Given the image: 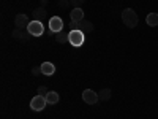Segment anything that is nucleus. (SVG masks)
I'll return each instance as SVG.
<instances>
[{
  "mask_svg": "<svg viewBox=\"0 0 158 119\" xmlns=\"http://www.w3.org/2000/svg\"><path fill=\"white\" fill-rule=\"evenodd\" d=\"M46 15H48V13H46V10H44L43 7L33 10V19H35V21H41V22H43V21L46 19Z\"/></svg>",
  "mask_w": 158,
  "mask_h": 119,
  "instance_id": "f8f14e48",
  "label": "nucleus"
},
{
  "mask_svg": "<svg viewBox=\"0 0 158 119\" xmlns=\"http://www.w3.org/2000/svg\"><path fill=\"white\" fill-rule=\"evenodd\" d=\"M46 100H48V105H56V103H59L60 95L57 94L56 90H49L48 95H46Z\"/></svg>",
  "mask_w": 158,
  "mask_h": 119,
  "instance_id": "ddd939ff",
  "label": "nucleus"
},
{
  "mask_svg": "<svg viewBox=\"0 0 158 119\" xmlns=\"http://www.w3.org/2000/svg\"><path fill=\"white\" fill-rule=\"evenodd\" d=\"M48 92H49V90H48L46 86H40V87H38V94H40V95H44V97H46Z\"/></svg>",
  "mask_w": 158,
  "mask_h": 119,
  "instance_id": "6ab92c4d",
  "label": "nucleus"
},
{
  "mask_svg": "<svg viewBox=\"0 0 158 119\" xmlns=\"http://www.w3.org/2000/svg\"><path fill=\"white\" fill-rule=\"evenodd\" d=\"M146 22L150 27H156L158 25V13H149L146 16Z\"/></svg>",
  "mask_w": 158,
  "mask_h": 119,
  "instance_id": "4468645a",
  "label": "nucleus"
},
{
  "mask_svg": "<svg viewBox=\"0 0 158 119\" xmlns=\"http://www.w3.org/2000/svg\"><path fill=\"white\" fill-rule=\"evenodd\" d=\"M32 73H33L35 76H38V75H43V72H41V65H40V67H33V68H32Z\"/></svg>",
  "mask_w": 158,
  "mask_h": 119,
  "instance_id": "aec40b11",
  "label": "nucleus"
},
{
  "mask_svg": "<svg viewBox=\"0 0 158 119\" xmlns=\"http://www.w3.org/2000/svg\"><path fill=\"white\" fill-rule=\"evenodd\" d=\"M32 35L27 32V30H22V29H15L13 30V38L16 40H22V42H27Z\"/></svg>",
  "mask_w": 158,
  "mask_h": 119,
  "instance_id": "9b49d317",
  "label": "nucleus"
},
{
  "mask_svg": "<svg viewBox=\"0 0 158 119\" xmlns=\"http://www.w3.org/2000/svg\"><path fill=\"white\" fill-rule=\"evenodd\" d=\"M111 95H112V90L108 89V87H104V89H101V90L98 92V97H100V100H103V102H108V100L111 99Z\"/></svg>",
  "mask_w": 158,
  "mask_h": 119,
  "instance_id": "2eb2a0df",
  "label": "nucleus"
},
{
  "mask_svg": "<svg viewBox=\"0 0 158 119\" xmlns=\"http://www.w3.org/2000/svg\"><path fill=\"white\" fill-rule=\"evenodd\" d=\"M70 19H71V22H76V24L84 21V10L82 8H73L70 11Z\"/></svg>",
  "mask_w": 158,
  "mask_h": 119,
  "instance_id": "1a4fd4ad",
  "label": "nucleus"
},
{
  "mask_svg": "<svg viewBox=\"0 0 158 119\" xmlns=\"http://www.w3.org/2000/svg\"><path fill=\"white\" fill-rule=\"evenodd\" d=\"M27 32L32 35V37H41L44 33V25L41 21H30L29 27H27Z\"/></svg>",
  "mask_w": 158,
  "mask_h": 119,
  "instance_id": "20e7f679",
  "label": "nucleus"
},
{
  "mask_svg": "<svg viewBox=\"0 0 158 119\" xmlns=\"http://www.w3.org/2000/svg\"><path fill=\"white\" fill-rule=\"evenodd\" d=\"M56 42L60 43V45H65V43H68V32H59L56 33Z\"/></svg>",
  "mask_w": 158,
  "mask_h": 119,
  "instance_id": "dca6fc26",
  "label": "nucleus"
},
{
  "mask_svg": "<svg viewBox=\"0 0 158 119\" xmlns=\"http://www.w3.org/2000/svg\"><path fill=\"white\" fill-rule=\"evenodd\" d=\"M29 24H30V19H29L27 15H24V13H21V15H18V16L15 18V25H16V29L27 30Z\"/></svg>",
  "mask_w": 158,
  "mask_h": 119,
  "instance_id": "6e6552de",
  "label": "nucleus"
},
{
  "mask_svg": "<svg viewBox=\"0 0 158 119\" xmlns=\"http://www.w3.org/2000/svg\"><path fill=\"white\" fill-rule=\"evenodd\" d=\"M59 5H60V8H63V10H68V8L71 7V2H70V0H59Z\"/></svg>",
  "mask_w": 158,
  "mask_h": 119,
  "instance_id": "a211bd4d",
  "label": "nucleus"
},
{
  "mask_svg": "<svg viewBox=\"0 0 158 119\" xmlns=\"http://www.w3.org/2000/svg\"><path fill=\"white\" fill-rule=\"evenodd\" d=\"M63 19L62 18H59V16H52L51 19H49V32L51 33H59V32H62L63 30Z\"/></svg>",
  "mask_w": 158,
  "mask_h": 119,
  "instance_id": "423d86ee",
  "label": "nucleus"
},
{
  "mask_svg": "<svg viewBox=\"0 0 158 119\" xmlns=\"http://www.w3.org/2000/svg\"><path fill=\"white\" fill-rule=\"evenodd\" d=\"M70 29L71 30H74V29H77V30H81V32H84V33H90V32H94V24H92L90 21H81V22H70Z\"/></svg>",
  "mask_w": 158,
  "mask_h": 119,
  "instance_id": "39448f33",
  "label": "nucleus"
},
{
  "mask_svg": "<svg viewBox=\"0 0 158 119\" xmlns=\"http://www.w3.org/2000/svg\"><path fill=\"white\" fill-rule=\"evenodd\" d=\"M48 3H49V0H41V7H43V8H44Z\"/></svg>",
  "mask_w": 158,
  "mask_h": 119,
  "instance_id": "412c9836",
  "label": "nucleus"
},
{
  "mask_svg": "<svg viewBox=\"0 0 158 119\" xmlns=\"http://www.w3.org/2000/svg\"><path fill=\"white\" fill-rule=\"evenodd\" d=\"M68 43L71 46H74V48H81L85 43V33L81 32V30H77V29L70 30L68 32Z\"/></svg>",
  "mask_w": 158,
  "mask_h": 119,
  "instance_id": "f03ea898",
  "label": "nucleus"
},
{
  "mask_svg": "<svg viewBox=\"0 0 158 119\" xmlns=\"http://www.w3.org/2000/svg\"><path fill=\"white\" fill-rule=\"evenodd\" d=\"M122 21L128 29H135L138 25V22H139V18H138L136 11L133 8H125L122 11Z\"/></svg>",
  "mask_w": 158,
  "mask_h": 119,
  "instance_id": "f257e3e1",
  "label": "nucleus"
},
{
  "mask_svg": "<svg viewBox=\"0 0 158 119\" xmlns=\"http://www.w3.org/2000/svg\"><path fill=\"white\" fill-rule=\"evenodd\" d=\"M82 100H84L87 105H95V103L100 100V97H98V94H97L95 90L85 89V90L82 92Z\"/></svg>",
  "mask_w": 158,
  "mask_h": 119,
  "instance_id": "0eeeda50",
  "label": "nucleus"
},
{
  "mask_svg": "<svg viewBox=\"0 0 158 119\" xmlns=\"http://www.w3.org/2000/svg\"><path fill=\"white\" fill-rule=\"evenodd\" d=\"M70 2H71V7L73 8H81L85 3V0H70Z\"/></svg>",
  "mask_w": 158,
  "mask_h": 119,
  "instance_id": "f3484780",
  "label": "nucleus"
},
{
  "mask_svg": "<svg viewBox=\"0 0 158 119\" xmlns=\"http://www.w3.org/2000/svg\"><path fill=\"white\" fill-rule=\"evenodd\" d=\"M41 72L46 76H52V75L56 73V65L52 64V62H43L41 64Z\"/></svg>",
  "mask_w": 158,
  "mask_h": 119,
  "instance_id": "9d476101",
  "label": "nucleus"
},
{
  "mask_svg": "<svg viewBox=\"0 0 158 119\" xmlns=\"http://www.w3.org/2000/svg\"><path fill=\"white\" fill-rule=\"evenodd\" d=\"M46 105H48L46 97H44V95H40V94H36V95L30 100V108H32V111H35V113L43 111V110L46 108Z\"/></svg>",
  "mask_w": 158,
  "mask_h": 119,
  "instance_id": "7ed1b4c3",
  "label": "nucleus"
}]
</instances>
